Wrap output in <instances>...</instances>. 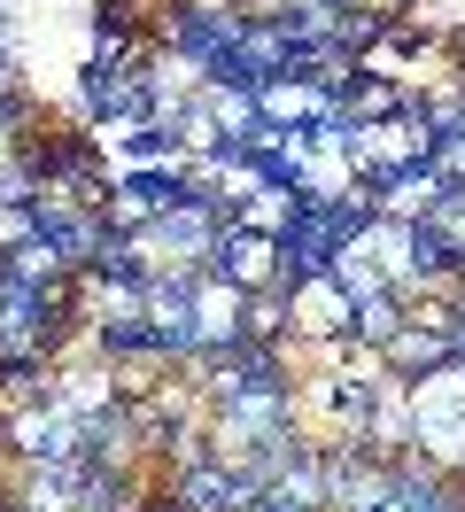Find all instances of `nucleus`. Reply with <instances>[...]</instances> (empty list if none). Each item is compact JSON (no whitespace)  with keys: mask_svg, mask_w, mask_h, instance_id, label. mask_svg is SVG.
<instances>
[{"mask_svg":"<svg viewBox=\"0 0 465 512\" xmlns=\"http://www.w3.org/2000/svg\"><path fill=\"white\" fill-rule=\"evenodd\" d=\"M241 32H248V8H241V0H171V16H163V47H171L194 78H202L217 55H233Z\"/></svg>","mask_w":465,"mask_h":512,"instance_id":"nucleus-1","label":"nucleus"},{"mask_svg":"<svg viewBox=\"0 0 465 512\" xmlns=\"http://www.w3.org/2000/svg\"><path fill=\"white\" fill-rule=\"evenodd\" d=\"M411 396V450L434 466H465V365L403 388Z\"/></svg>","mask_w":465,"mask_h":512,"instance_id":"nucleus-2","label":"nucleus"},{"mask_svg":"<svg viewBox=\"0 0 465 512\" xmlns=\"http://www.w3.org/2000/svg\"><path fill=\"white\" fill-rule=\"evenodd\" d=\"M210 280H225V288H279V249H272V233L264 225H217V249H210V264H202Z\"/></svg>","mask_w":465,"mask_h":512,"instance_id":"nucleus-3","label":"nucleus"},{"mask_svg":"<svg viewBox=\"0 0 465 512\" xmlns=\"http://www.w3.org/2000/svg\"><path fill=\"white\" fill-rule=\"evenodd\" d=\"M388 512H465V474L403 450L388 458Z\"/></svg>","mask_w":465,"mask_h":512,"instance_id":"nucleus-4","label":"nucleus"},{"mask_svg":"<svg viewBox=\"0 0 465 512\" xmlns=\"http://www.w3.org/2000/svg\"><path fill=\"white\" fill-rule=\"evenodd\" d=\"M380 365H388V381H403V388L434 381V373H458V342H450L442 311H434V319H411L396 342L380 350Z\"/></svg>","mask_w":465,"mask_h":512,"instance_id":"nucleus-5","label":"nucleus"},{"mask_svg":"<svg viewBox=\"0 0 465 512\" xmlns=\"http://www.w3.org/2000/svg\"><path fill=\"white\" fill-rule=\"evenodd\" d=\"M93 350L109 357V365H171V357H163V334H155V319L140 303H124L117 319L93 326Z\"/></svg>","mask_w":465,"mask_h":512,"instance_id":"nucleus-6","label":"nucleus"},{"mask_svg":"<svg viewBox=\"0 0 465 512\" xmlns=\"http://www.w3.org/2000/svg\"><path fill=\"white\" fill-rule=\"evenodd\" d=\"M295 334H318V342H349V288L334 272H318L295 288Z\"/></svg>","mask_w":465,"mask_h":512,"instance_id":"nucleus-7","label":"nucleus"},{"mask_svg":"<svg viewBox=\"0 0 465 512\" xmlns=\"http://www.w3.org/2000/svg\"><path fill=\"white\" fill-rule=\"evenodd\" d=\"M248 512H326V489H318V450H310V458H295L279 481H264Z\"/></svg>","mask_w":465,"mask_h":512,"instance_id":"nucleus-8","label":"nucleus"},{"mask_svg":"<svg viewBox=\"0 0 465 512\" xmlns=\"http://www.w3.org/2000/svg\"><path fill=\"white\" fill-rule=\"evenodd\" d=\"M0 512H31V505H24V497H0Z\"/></svg>","mask_w":465,"mask_h":512,"instance_id":"nucleus-9","label":"nucleus"},{"mask_svg":"<svg viewBox=\"0 0 465 512\" xmlns=\"http://www.w3.org/2000/svg\"><path fill=\"white\" fill-rule=\"evenodd\" d=\"M70 512H117V505H70Z\"/></svg>","mask_w":465,"mask_h":512,"instance_id":"nucleus-10","label":"nucleus"},{"mask_svg":"<svg viewBox=\"0 0 465 512\" xmlns=\"http://www.w3.org/2000/svg\"><path fill=\"white\" fill-rule=\"evenodd\" d=\"M0 497H8V489H0Z\"/></svg>","mask_w":465,"mask_h":512,"instance_id":"nucleus-11","label":"nucleus"}]
</instances>
